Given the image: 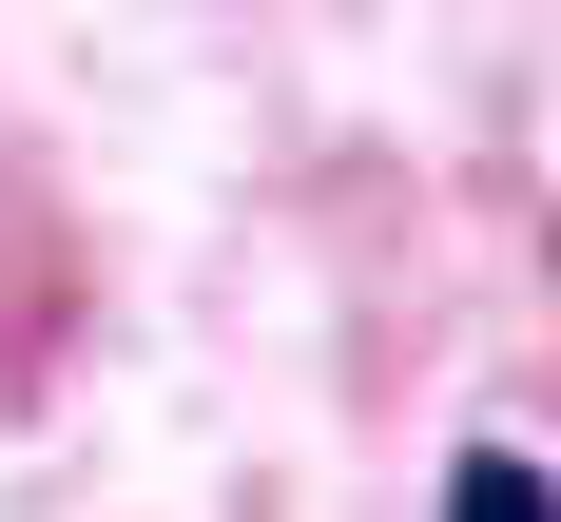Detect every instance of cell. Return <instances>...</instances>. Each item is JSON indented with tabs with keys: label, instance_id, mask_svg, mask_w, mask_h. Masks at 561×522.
<instances>
[{
	"label": "cell",
	"instance_id": "6da1fadb",
	"mask_svg": "<svg viewBox=\"0 0 561 522\" xmlns=\"http://www.w3.org/2000/svg\"><path fill=\"white\" fill-rule=\"evenodd\" d=\"M446 522H561L542 503V445H465L446 464Z\"/></svg>",
	"mask_w": 561,
	"mask_h": 522
}]
</instances>
